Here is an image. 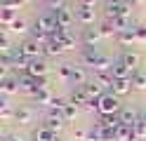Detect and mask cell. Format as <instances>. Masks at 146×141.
<instances>
[{
	"label": "cell",
	"instance_id": "obj_1",
	"mask_svg": "<svg viewBox=\"0 0 146 141\" xmlns=\"http://www.w3.org/2000/svg\"><path fill=\"white\" fill-rule=\"evenodd\" d=\"M80 56H83V61H85L87 66H92V68H94V73H99V71H111V66H113V61L108 59V56H104L97 47H83Z\"/></svg>",
	"mask_w": 146,
	"mask_h": 141
},
{
	"label": "cell",
	"instance_id": "obj_2",
	"mask_svg": "<svg viewBox=\"0 0 146 141\" xmlns=\"http://www.w3.org/2000/svg\"><path fill=\"white\" fill-rule=\"evenodd\" d=\"M123 108H120V99L115 97L113 92H106L102 99H99V113L102 115H118Z\"/></svg>",
	"mask_w": 146,
	"mask_h": 141
},
{
	"label": "cell",
	"instance_id": "obj_3",
	"mask_svg": "<svg viewBox=\"0 0 146 141\" xmlns=\"http://www.w3.org/2000/svg\"><path fill=\"white\" fill-rule=\"evenodd\" d=\"M35 26L38 28H42L45 33H54V28H57L59 24H57V14H54V9H50V12H42V14H38V19H35Z\"/></svg>",
	"mask_w": 146,
	"mask_h": 141
},
{
	"label": "cell",
	"instance_id": "obj_4",
	"mask_svg": "<svg viewBox=\"0 0 146 141\" xmlns=\"http://www.w3.org/2000/svg\"><path fill=\"white\" fill-rule=\"evenodd\" d=\"M130 12H132V3H125V0H120V3H115V5H106V19L130 17Z\"/></svg>",
	"mask_w": 146,
	"mask_h": 141
},
{
	"label": "cell",
	"instance_id": "obj_5",
	"mask_svg": "<svg viewBox=\"0 0 146 141\" xmlns=\"http://www.w3.org/2000/svg\"><path fill=\"white\" fill-rule=\"evenodd\" d=\"M64 115H61V111H50L47 115H45V127H47L50 132H54V134H59L61 127H64Z\"/></svg>",
	"mask_w": 146,
	"mask_h": 141
},
{
	"label": "cell",
	"instance_id": "obj_6",
	"mask_svg": "<svg viewBox=\"0 0 146 141\" xmlns=\"http://www.w3.org/2000/svg\"><path fill=\"white\" fill-rule=\"evenodd\" d=\"M19 47H21V52L29 56V59H38V56H42V45H40L38 40H33V38L24 40Z\"/></svg>",
	"mask_w": 146,
	"mask_h": 141
},
{
	"label": "cell",
	"instance_id": "obj_7",
	"mask_svg": "<svg viewBox=\"0 0 146 141\" xmlns=\"http://www.w3.org/2000/svg\"><path fill=\"white\" fill-rule=\"evenodd\" d=\"M76 21H80L83 26H92V24H94V7L78 5V9H76Z\"/></svg>",
	"mask_w": 146,
	"mask_h": 141
},
{
	"label": "cell",
	"instance_id": "obj_8",
	"mask_svg": "<svg viewBox=\"0 0 146 141\" xmlns=\"http://www.w3.org/2000/svg\"><path fill=\"white\" fill-rule=\"evenodd\" d=\"M99 38H102V31H99V28H83V31H80V42L85 47H97Z\"/></svg>",
	"mask_w": 146,
	"mask_h": 141
},
{
	"label": "cell",
	"instance_id": "obj_9",
	"mask_svg": "<svg viewBox=\"0 0 146 141\" xmlns=\"http://www.w3.org/2000/svg\"><path fill=\"white\" fill-rule=\"evenodd\" d=\"M0 92H3L5 97H10V94L21 92V87H19V78H12V75L3 78V80H0Z\"/></svg>",
	"mask_w": 146,
	"mask_h": 141
},
{
	"label": "cell",
	"instance_id": "obj_10",
	"mask_svg": "<svg viewBox=\"0 0 146 141\" xmlns=\"http://www.w3.org/2000/svg\"><path fill=\"white\" fill-rule=\"evenodd\" d=\"M83 89H85V94H87V97H90V101H99V99H102L104 97V87H102V85H99L97 80H90V82H85L83 85Z\"/></svg>",
	"mask_w": 146,
	"mask_h": 141
},
{
	"label": "cell",
	"instance_id": "obj_11",
	"mask_svg": "<svg viewBox=\"0 0 146 141\" xmlns=\"http://www.w3.org/2000/svg\"><path fill=\"white\" fill-rule=\"evenodd\" d=\"M54 14H57V24L64 26V28H68L73 21H76V12H71L68 7H59V9H54Z\"/></svg>",
	"mask_w": 146,
	"mask_h": 141
},
{
	"label": "cell",
	"instance_id": "obj_12",
	"mask_svg": "<svg viewBox=\"0 0 146 141\" xmlns=\"http://www.w3.org/2000/svg\"><path fill=\"white\" fill-rule=\"evenodd\" d=\"M29 75H33V78H45V75H47V64H45L42 56H38V59H31Z\"/></svg>",
	"mask_w": 146,
	"mask_h": 141
},
{
	"label": "cell",
	"instance_id": "obj_13",
	"mask_svg": "<svg viewBox=\"0 0 146 141\" xmlns=\"http://www.w3.org/2000/svg\"><path fill=\"white\" fill-rule=\"evenodd\" d=\"M31 139H33V141H61V136H59V134L50 132L45 125H42V127H38V129H33Z\"/></svg>",
	"mask_w": 146,
	"mask_h": 141
},
{
	"label": "cell",
	"instance_id": "obj_14",
	"mask_svg": "<svg viewBox=\"0 0 146 141\" xmlns=\"http://www.w3.org/2000/svg\"><path fill=\"white\" fill-rule=\"evenodd\" d=\"M19 87H21V92H29L31 97L35 92H38V78H33V75H19Z\"/></svg>",
	"mask_w": 146,
	"mask_h": 141
},
{
	"label": "cell",
	"instance_id": "obj_15",
	"mask_svg": "<svg viewBox=\"0 0 146 141\" xmlns=\"http://www.w3.org/2000/svg\"><path fill=\"white\" fill-rule=\"evenodd\" d=\"M132 87H134V85H132V78H120V80H115V85H113V94H115V97H125V94H130L132 92Z\"/></svg>",
	"mask_w": 146,
	"mask_h": 141
},
{
	"label": "cell",
	"instance_id": "obj_16",
	"mask_svg": "<svg viewBox=\"0 0 146 141\" xmlns=\"http://www.w3.org/2000/svg\"><path fill=\"white\" fill-rule=\"evenodd\" d=\"M111 75L115 80H120V78H132V68L130 66H125L120 59L118 61H113V66H111Z\"/></svg>",
	"mask_w": 146,
	"mask_h": 141
},
{
	"label": "cell",
	"instance_id": "obj_17",
	"mask_svg": "<svg viewBox=\"0 0 146 141\" xmlns=\"http://www.w3.org/2000/svg\"><path fill=\"white\" fill-rule=\"evenodd\" d=\"M68 101H71V103H76V106H87V103H90V97L85 94L83 87H73L71 94H68Z\"/></svg>",
	"mask_w": 146,
	"mask_h": 141
},
{
	"label": "cell",
	"instance_id": "obj_18",
	"mask_svg": "<svg viewBox=\"0 0 146 141\" xmlns=\"http://www.w3.org/2000/svg\"><path fill=\"white\" fill-rule=\"evenodd\" d=\"M33 118H35V113L29 106H21V108L14 111V120L19 122V125H29V122H33Z\"/></svg>",
	"mask_w": 146,
	"mask_h": 141
},
{
	"label": "cell",
	"instance_id": "obj_19",
	"mask_svg": "<svg viewBox=\"0 0 146 141\" xmlns=\"http://www.w3.org/2000/svg\"><path fill=\"white\" fill-rule=\"evenodd\" d=\"M68 82L76 85V87H83L85 82H90V80H87V71L83 68V66H73V75H71Z\"/></svg>",
	"mask_w": 146,
	"mask_h": 141
},
{
	"label": "cell",
	"instance_id": "obj_20",
	"mask_svg": "<svg viewBox=\"0 0 146 141\" xmlns=\"http://www.w3.org/2000/svg\"><path fill=\"white\" fill-rule=\"evenodd\" d=\"M94 80L102 85L104 89H113V85H115V78L111 75V71H99V73H94Z\"/></svg>",
	"mask_w": 146,
	"mask_h": 141
},
{
	"label": "cell",
	"instance_id": "obj_21",
	"mask_svg": "<svg viewBox=\"0 0 146 141\" xmlns=\"http://www.w3.org/2000/svg\"><path fill=\"white\" fill-rule=\"evenodd\" d=\"M118 115H120V122L125 127H134L137 122H139V115H137V111H132V108H123Z\"/></svg>",
	"mask_w": 146,
	"mask_h": 141
},
{
	"label": "cell",
	"instance_id": "obj_22",
	"mask_svg": "<svg viewBox=\"0 0 146 141\" xmlns=\"http://www.w3.org/2000/svg\"><path fill=\"white\" fill-rule=\"evenodd\" d=\"M61 52H64V47L57 40H47V42L42 45V56H59Z\"/></svg>",
	"mask_w": 146,
	"mask_h": 141
},
{
	"label": "cell",
	"instance_id": "obj_23",
	"mask_svg": "<svg viewBox=\"0 0 146 141\" xmlns=\"http://www.w3.org/2000/svg\"><path fill=\"white\" fill-rule=\"evenodd\" d=\"M115 38H118V40H120L123 45H132V42H137V26L125 28V31H120Z\"/></svg>",
	"mask_w": 146,
	"mask_h": 141
},
{
	"label": "cell",
	"instance_id": "obj_24",
	"mask_svg": "<svg viewBox=\"0 0 146 141\" xmlns=\"http://www.w3.org/2000/svg\"><path fill=\"white\" fill-rule=\"evenodd\" d=\"M120 61H123L125 66H130V68H132V73L139 68V56H137L134 52H130V50H125V52L120 54Z\"/></svg>",
	"mask_w": 146,
	"mask_h": 141
},
{
	"label": "cell",
	"instance_id": "obj_25",
	"mask_svg": "<svg viewBox=\"0 0 146 141\" xmlns=\"http://www.w3.org/2000/svg\"><path fill=\"white\" fill-rule=\"evenodd\" d=\"M104 134H106V127L99 125V122H94V127L87 132V139L85 141H104Z\"/></svg>",
	"mask_w": 146,
	"mask_h": 141
},
{
	"label": "cell",
	"instance_id": "obj_26",
	"mask_svg": "<svg viewBox=\"0 0 146 141\" xmlns=\"http://www.w3.org/2000/svg\"><path fill=\"white\" fill-rule=\"evenodd\" d=\"M132 85H134V89H146V71L144 68H137L132 73Z\"/></svg>",
	"mask_w": 146,
	"mask_h": 141
},
{
	"label": "cell",
	"instance_id": "obj_27",
	"mask_svg": "<svg viewBox=\"0 0 146 141\" xmlns=\"http://www.w3.org/2000/svg\"><path fill=\"white\" fill-rule=\"evenodd\" d=\"M33 99L38 101V103H42V106H50V103H52V99H54V97H52V94H50V89L45 87V89H38V92H35V94H33Z\"/></svg>",
	"mask_w": 146,
	"mask_h": 141
},
{
	"label": "cell",
	"instance_id": "obj_28",
	"mask_svg": "<svg viewBox=\"0 0 146 141\" xmlns=\"http://www.w3.org/2000/svg\"><path fill=\"white\" fill-rule=\"evenodd\" d=\"M31 38H33V40H38L40 45H45V42H47V40H50V35H47V33H45V31H42V28H38V26H35V24L31 26Z\"/></svg>",
	"mask_w": 146,
	"mask_h": 141
},
{
	"label": "cell",
	"instance_id": "obj_29",
	"mask_svg": "<svg viewBox=\"0 0 146 141\" xmlns=\"http://www.w3.org/2000/svg\"><path fill=\"white\" fill-rule=\"evenodd\" d=\"M99 31H102V38H111V35H118V31H115V26H113V21H106L99 26Z\"/></svg>",
	"mask_w": 146,
	"mask_h": 141
},
{
	"label": "cell",
	"instance_id": "obj_30",
	"mask_svg": "<svg viewBox=\"0 0 146 141\" xmlns=\"http://www.w3.org/2000/svg\"><path fill=\"white\" fill-rule=\"evenodd\" d=\"M61 115H64V120H66V122H68V120H76V115H78V106L68 101V103H66V108L61 111Z\"/></svg>",
	"mask_w": 146,
	"mask_h": 141
},
{
	"label": "cell",
	"instance_id": "obj_31",
	"mask_svg": "<svg viewBox=\"0 0 146 141\" xmlns=\"http://www.w3.org/2000/svg\"><path fill=\"white\" fill-rule=\"evenodd\" d=\"M73 66H76V64H68V61H64V64H59V75H61V78L64 80H71V75H73Z\"/></svg>",
	"mask_w": 146,
	"mask_h": 141
},
{
	"label": "cell",
	"instance_id": "obj_32",
	"mask_svg": "<svg viewBox=\"0 0 146 141\" xmlns=\"http://www.w3.org/2000/svg\"><path fill=\"white\" fill-rule=\"evenodd\" d=\"M0 118H3V120L14 118V111L10 108V101H7V99H3V101H0Z\"/></svg>",
	"mask_w": 146,
	"mask_h": 141
},
{
	"label": "cell",
	"instance_id": "obj_33",
	"mask_svg": "<svg viewBox=\"0 0 146 141\" xmlns=\"http://www.w3.org/2000/svg\"><path fill=\"white\" fill-rule=\"evenodd\" d=\"M14 19H17V17H14V9H5V7L0 9V21H3L5 26H10Z\"/></svg>",
	"mask_w": 146,
	"mask_h": 141
},
{
	"label": "cell",
	"instance_id": "obj_34",
	"mask_svg": "<svg viewBox=\"0 0 146 141\" xmlns=\"http://www.w3.org/2000/svg\"><path fill=\"white\" fill-rule=\"evenodd\" d=\"M108 21H113V26H115V31H118V33L125 31V28H130V21H127V17H115V19H108Z\"/></svg>",
	"mask_w": 146,
	"mask_h": 141
},
{
	"label": "cell",
	"instance_id": "obj_35",
	"mask_svg": "<svg viewBox=\"0 0 146 141\" xmlns=\"http://www.w3.org/2000/svg\"><path fill=\"white\" fill-rule=\"evenodd\" d=\"M66 103H68V99L54 97V99H52V103H50V111H64V108H66Z\"/></svg>",
	"mask_w": 146,
	"mask_h": 141
},
{
	"label": "cell",
	"instance_id": "obj_36",
	"mask_svg": "<svg viewBox=\"0 0 146 141\" xmlns=\"http://www.w3.org/2000/svg\"><path fill=\"white\" fill-rule=\"evenodd\" d=\"M59 42H61V47H64V50H76V38H73V33L64 35Z\"/></svg>",
	"mask_w": 146,
	"mask_h": 141
},
{
	"label": "cell",
	"instance_id": "obj_37",
	"mask_svg": "<svg viewBox=\"0 0 146 141\" xmlns=\"http://www.w3.org/2000/svg\"><path fill=\"white\" fill-rule=\"evenodd\" d=\"M10 28H12V31H14V33H24V31H26V21H24V19H21V17H17V19H14V21L10 24Z\"/></svg>",
	"mask_w": 146,
	"mask_h": 141
},
{
	"label": "cell",
	"instance_id": "obj_38",
	"mask_svg": "<svg viewBox=\"0 0 146 141\" xmlns=\"http://www.w3.org/2000/svg\"><path fill=\"white\" fill-rule=\"evenodd\" d=\"M132 129H134V134L139 136V139H146V122H144L141 118H139V122H137V125H134Z\"/></svg>",
	"mask_w": 146,
	"mask_h": 141
},
{
	"label": "cell",
	"instance_id": "obj_39",
	"mask_svg": "<svg viewBox=\"0 0 146 141\" xmlns=\"http://www.w3.org/2000/svg\"><path fill=\"white\" fill-rule=\"evenodd\" d=\"M137 40H139V42H146V26H144V24L137 26Z\"/></svg>",
	"mask_w": 146,
	"mask_h": 141
},
{
	"label": "cell",
	"instance_id": "obj_40",
	"mask_svg": "<svg viewBox=\"0 0 146 141\" xmlns=\"http://www.w3.org/2000/svg\"><path fill=\"white\" fill-rule=\"evenodd\" d=\"M3 141H24V139H21L19 134H5V136H3Z\"/></svg>",
	"mask_w": 146,
	"mask_h": 141
},
{
	"label": "cell",
	"instance_id": "obj_41",
	"mask_svg": "<svg viewBox=\"0 0 146 141\" xmlns=\"http://www.w3.org/2000/svg\"><path fill=\"white\" fill-rule=\"evenodd\" d=\"M97 0H80V5H87V7H94Z\"/></svg>",
	"mask_w": 146,
	"mask_h": 141
},
{
	"label": "cell",
	"instance_id": "obj_42",
	"mask_svg": "<svg viewBox=\"0 0 146 141\" xmlns=\"http://www.w3.org/2000/svg\"><path fill=\"white\" fill-rule=\"evenodd\" d=\"M139 118H141V120H144V122H146V111H144V113H141V115H139Z\"/></svg>",
	"mask_w": 146,
	"mask_h": 141
},
{
	"label": "cell",
	"instance_id": "obj_43",
	"mask_svg": "<svg viewBox=\"0 0 146 141\" xmlns=\"http://www.w3.org/2000/svg\"><path fill=\"white\" fill-rule=\"evenodd\" d=\"M134 3H141V0H132V5H134Z\"/></svg>",
	"mask_w": 146,
	"mask_h": 141
},
{
	"label": "cell",
	"instance_id": "obj_44",
	"mask_svg": "<svg viewBox=\"0 0 146 141\" xmlns=\"http://www.w3.org/2000/svg\"><path fill=\"white\" fill-rule=\"evenodd\" d=\"M17 3H24V0H17Z\"/></svg>",
	"mask_w": 146,
	"mask_h": 141
}]
</instances>
